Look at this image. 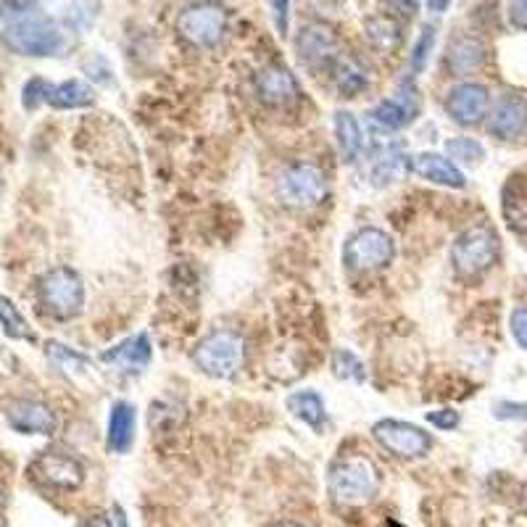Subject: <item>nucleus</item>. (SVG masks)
<instances>
[{"instance_id": "obj_10", "label": "nucleus", "mask_w": 527, "mask_h": 527, "mask_svg": "<svg viewBox=\"0 0 527 527\" xmlns=\"http://www.w3.org/2000/svg\"><path fill=\"white\" fill-rule=\"evenodd\" d=\"M377 446L398 459H422L433 448V438L419 425L401 422V419H380L372 427Z\"/></svg>"}, {"instance_id": "obj_26", "label": "nucleus", "mask_w": 527, "mask_h": 527, "mask_svg": "<svg viewBox=\"0 0 527 527\" xmlns=\"http://www.w3.org/2000/svg\"><path fill=\"white\" fill-rule=\"evenodd\" d=\"M335 138H338L340 159L346 164H354L359 159L361 148H364V135H361V127L354 114H348V111L335 114Z\"/></svg>"}, {"instance_id": "obj_23", "label": "nucleus", "mask_w": 527, "mask_h": 527, "mask_svg": "<svg viewBox=\"0 0 527 527\" xmlns=\"http://www.w3.org/2000/svg\"><path fill=\"white\" fill-rule=\"evenodd\" d=\"M364 35H367L369 45H372L377 53H383V56H393V53L401 48V43H404L401 22L390 14H380L367 19V24H364Z\"/></svg>"}, {"instance_id": "obj_43", "label": "nucleus", "mask_w": 527, "mask_h": 527, "mask_svg": "<svg viewBox=\"0 0 527 527\" xmlns=\"http://www.w3.org/2000/svg\"><path fill=\"white\" fill-rule=\"evenodd\" d=\"M114 514H116V525H119V527H130V522H127V514L122 512V506H116Z\"/></svg>"}, {"instance_id": "obj_18", "label": "nucleus", "mask_w": 527, "mask_h": 527, "mask_svg": "<svg viewBox=\"0 0 527 527\" xmlns=\"http://www.w3.org/2000/svg\"><path fill=\"white\" fill-rule=\"evenodd\" d=\"M135 430H138V412L130 401H116L109 412L106 427V443L114 454H127L135 446Z\"/></svg>"}, {"instance_id": "obj_37", "label": "nucleus", "mask_w": 527, "mask_h": 527, "mask_svg": "<svg viewBox=\"0 0 527 527\" xmlns=\"http://www.w3.org/2000/svg\"><path fill=\"white\" fill-rule=\"evenodd\" d=\"M272 16H275V27L280 35H288L290 27V0H269Z\"/></svg>"}, {"instance_id": "obj_39", "label": "nucleus", "mask_w": 527, "mask_h": 527, "mask_svg": "<svg viewBox=\"0 0 527 527\" xmlns=\"http://www.w3.org/2000/svg\"><path fill=\"white\" fill-rule=\"evenodd\" d=\"M388 8L401 19H412L414 14L419 11V0H385Z\"/></svg>"}, {"instance_id": "obj_11", "label": "nucleus", "mask_w": 527, "mask_h": 527, "mask_svg": "<svg viewBox=\"0 0 527 527\" xmlns=\"http://www.w3.org/2000/svg\"><path fill=\"white\" fill-rule=\"evenodd\" d=\"M296 51L301 64L309 66V69H333L340 56V40L330 24L314 22L301 29Z\"/></svg>"}, {"instance_id": "obj_21", "label": "nucleus", "mask_w": 527, "mask_h": 527, "mask_svg": "<svg viewBox=\"0 0 527 527\" xmlns=\"http://www.w3.org/2000/svg\"><path fill=\"white\" fill-rule=\"evenodd\" d=\"M409 164H412V159L406 156L404 148L398 143H388L385 148H380V153H377L375 161H372L369 177H372V182H375L377 188H385V185H393V182L401 180L404 172H412Z\"/></svg>"}, {"instance_id": "obj_3", "label": "nucleus", "mask_w": 527, "mask_h": 527, "mask_svg": "<svg viewBox=\"0 0 527 527\" xmlns=\"http://www.w3.org/2000/svg\"><path fill=\"white\" fill-rule=\"evenodd\" d=\"M195 367L203 375L214 377V380H230L243 369L246 361V340L235 330H217L193 348Z\"/></svg>"}, {"instance_id": "obj_13", "label": "nucleus", "mask_w": 527, "mask_h": 527, "mask_svg": "<svg viewBox=\"0 0 527 527\" xmlns=\"http://www.w3.org/2000/svg\"><path fill=\"white\" fill-rule=\"evenodd\" d=\"M419 114V95L414 85H406V90H398L393 98H385L369 111V119L377 130L383 132H398L404 130L406 124H412Z\"/></svg>"}, {"instance_id": "obj_32", "label": "nucleus", "mask_w": 527, "mask_h": 527, "mask_svg": "<svg viewBox=\"0 0 527 527\" xmlns=\"http://www.w3.org/2000/svg\"><path fill=\"white\" fill-rule=\"evenodd\" d=\"M98 8H101L98 0H74L69 14H66V24L77 29V32H85L87 27H93Z\"/></svg>"}, {"instance_id": "obj_30", "label": "nucleus", "mask_w": 527, "mask_h": 527, "mask_svg": "<svg viewBox=\"0 0 527 527\" xmlns=\"http://www.w3.org/2000/svg\"><path fill=\"white\" fill-rule=\"evenodd\" d=\"M333 372L335 377L340 380H351V383H364L367 380V367H364V361L354 354V351H348V348H335L333 351Z\"/></svg>"}, {"instance_id": "obj_28", "label": "nucleus", "mask_w": 527, "mask_h": 527, "mask_svg": "<svg viewBox=\"0 0 527 527\" xmlns=\"http://www.w3.org/2000/svg\"><path fill=\"white\" fill-rule=\"evenodd\" d=\"M0 325H3V333H6L8 338L29 340V343H35V333H32L29 322L22 317L19 306H16L14 301L6 296H0Z\"/></svg>"}, {"instance_id": "obj_4", "label": "nucleus", "mask_w": 527, "mask_h": 527, "mask_svg": "<svg viewBox=\"0 0 527 527\" xmlns=\"http://www.w3.org/2000/svg\"><path fill=\"white\" fill-rule=\"evenodd\" d=\"M499 259V235L488 224H475L456 238L451 248V264L456 277L477 280Z\"/></svg>"}, {"instance_id": "obj_2", "label": "nucleus", "mask_w": 527, "mask_h": 527, "mask_svg": "<svg viewBox=\"0 0 527 527\" xmlns=\"http://www.w3.org/2000/svg\"><path fill=\"white\" fill-rule=\"evenodd\" d=\"M327 488L338 506H364L380 491V472L369 456H346L333 464Z\"/></svg>"}, {"instance_id": "obj_1", "label": "nucleus", "mask_w": 527, "mask_h": 527, "mask_svg": "<svg viewBox=\"0 0 527 527\" xmlns=\"http://www.w3.org/2000/svg\"><path fill=\"white\" fill-rule=\"evenodd\" d=\"M0 40L11 53L32 58L56 56L64 48V35L51 16L45 14H22L14 22L6 24L0 32Z\"/></svg>"}, {"instance_id": "obj_12", "label": "nucleus", "mask_w": 527, "mask_h": 527, "mask_svg": "<svg viewBox=\"0 0 527 527\" xmlns=\"http://www.w3.org/2000/svg\"><path fill=\"white\" fill-rule=\"evenodd\" d=\"M488 106H491V93L488 87L477 85V82H462L448 90L446 111L456 124L462 127H475L488 116Z\"/></svg>"}, {"instance_id": "obj_45", "label": "nucleus", "mask_w": 527, "mask_h": 527, "mask_svg": "<svg viewBox=\"0 0 527 527\" xmlns=\"http://www.w3.org/2000/svg\"><path fill=\"white\" fill-rule=\"evenodd\" d=\"M525 512H527V488H525Z\"/></svg>"}, {"instance_id": "obj_20", "label": "nucleus", "mask_w": 527, "mask_h": 527, "mask_svg": "<svg viewBox=\"0 0 527 527\" xmlns=\"http://www.w3.org/2000/svg\"><path fill=\"white\" fill-rule=\"evenodd\" d=\"M485 58H488V48H485L483 40L475 35H462L448 45L446 66L451 74L464 77V74L477 72L485 64Z\"/></svg>"}, {"instance_id": "obj_38", "label": "nucleus", "mask_w": 527, "mask_h": 527, "mask_svg": "<svg viewBox=\"0 0 527 527\" xmlns=\"http://www.w3.org/2000/svg\"><path fill=\"white\" fill-rule=\"evenodd\" d=\"M509 22L527 32V0H512L509 3Z\"/></svg>"}, {"instance_id": "obj_36", "label": "nucleus", "mask_w": 527, "mask_h": 527, "mask_svg": "<svg viewBox=\"0 0 527 527\" xmlns=\"http://www.w3.org/2000/svg\"><path fill=\"white\" fill-rule=\"evenodd\" d=\"M509 327H512L514 340L520 343V348L527 351V306H520V309L512 311V317H509Z\"/></svg>"}, {"instance_id": "obj_19", "label": "nucleus", "mask_w": 527, "mask_h": 527, "mask_svg": "<svg viewBox=\"0 0 527 527\" xmlns=\"http://www.w3.org/2000/svg\"><path fill=\"white\" fill-rule=\"evenodd\" d=\"M153 359V348H151V338L145 333L132 335V338L116 343L114 348L103 351L101 361L106 364H114V367L130 369V372H143Z\"/></svg>"}, {"instance_id": "obj_29", "label": "nucleus", "mask_w": 527, "mask_h": 527, "mask_svg": "<svg viewBox=\"0 0 527 527\" xmlns=\"http://www.w3.org/2000/svg\"><path fill=\"white\" fill-rule=\"evenodd\" d=\"M45 356H48L58 369L72 372V375H82V372L90 369V359H87V356L77 354L74 348L64 346V343H58V340H48V343H45Z\"/></svg>"}, {"instance_id": "obj_9", "label": "nucleus", "mask_w": 527, "mask_h": 527, "mask_svg": "<svg viewBox=\"0 0 527 527\" xmlns=\"http://www.w3.org/2000/svg\"><path fill=\"white\" fill-rule=\"evenodd\" d=\"M327 174L311 161H298L280 177V198L296 209H311L325 201Z\"/></svg>"}, {"instance_id": "obj_8", "label": "nucleus", "mask_w": 527, "mask_h": 527, "mask_svg": "<svg viewBox=\"0 0 527 527\" xmlns=\"http://www.w3.org/2000/svg\"><path fill=\"white\" fill-rule=\"evenodd\" d=\"M27 475L48 491H77L85 483V467L69 451L48 448L29 462Z\"/></svg>"}, {"instance_id": "obj_33", "label": "nucleus", "mask_w": 527, "mask_h": 527, "mask_svg": "<svg viewBox=\"0 0 527 527\" xmlns=\"http://www.w3.org/2000/svg\"><path fill=\"white\" fill-rule=\"evenodd\" d=\"M433 45H435V29L433 27H425V29H422V35L417 37V43H414L412 56H409V64H412V72L414 74H419L427 66V61H430V51H433Z\"/></svg>"}, {"instance_id": "obj_27", "label": "nucleus", "mask_w": 527, "mask_h": 527, "mask_svg": "<svg viewBox=\"0 0 527 527\" xmlns=\"http://www.w3.org/2000/svg\"><path fill=\"white\" fill-rule=\"evenodd\" d=\"M504 219L517 232H527V185L520 180L504 188Z\"/></svg>"}, {"instance_id": "obj_47", "label": "nucleus", "mask_w": 527, "mask_h": 527, "mask_svg": "<svg viewBox=\"0 0 527 527\" xmlns=\"http://www.w3.org/2000/svg\"><path fill=\"white\" fill-rule=\"evenodd\" d=\"M0 190H3V177H0Z\"/></svg>"}, {"instance_id": "obj_7", "label": "nucleus", "mask_w": 527, "mask_h": 527, "mask_svg": "<svg viewBox=\"0 0 527 527\" xmlns=\"http://www.w3.org/2000/svg\"><path fill=\"white\" fill-rule=\"evenodd\" d=\"M174 24H177V32L185 43L195 45V48H214L227 35L230 16L219 3L203 0V3L182 8Z\"/></svg>"}, {"instance_id": "obj_46", "label": "nucleus", "mask_w": 527, "mask_h": 527, "mask_svg": "<svg viewBox=\"0 0 527 527\" xmlns=\"http://www.w3.org/2000/svg\"><path fill=\"white\" fill-rule=\"evenodd\" d=\"M390 527H401V525H398V522H390Z\"/></svg>"}, {"instance_id": "obj_6", "label": "nucleus", "mask_w": 527, "mask_h": 527, "mask_svg": "<svg viewBox=\"0 0 527 527\" xmlns=\"http://www.w3.org/2000/svg\"><path fill=\"white\" fill-rule=\"evenodd\" d=\"M396 259V243L380 227H361L343 246V264L348 272L364 275L388 267Z\"/></svg>"}, {"instance_id": "obj_41", "label": "nucleus", "mask_w": 527, "mask_h": 527, "mask_svg": "<svg viewBox=\"0 0 527 527\" xmlns=\"http://www.w3.org/2000/svg\"><path fill=\"white\" fill-rule=\"evenodd\" d=\"M80 527H116V525L111 522V517H106V514H93V517L82 520Z\"/></svg>"}, {"instance_id": "obj_44", "label": "nucleus", "mask_w": 527, "mask_h": 527, "mask_svg": "<svg viewBox=\"0 0 527 527\" xmlns=\"http://www.w3.org/2000/svg\"><path fill=\"white\" fill-rule=\"evenodd\" d=\"M269 527H304V525H298V522L293 520H280V522H272Z\"/></svg>"}, {"instance_id": "obj_14", "label": "nucleus", "mask_w": 527, "mask_h": 527, "mask_svg": "<svg viewBox=\"0 0 527 527\" xmlns=\"http://www.w3.org/2000/svg\"><path fill=\"white\" fill-rule=\"evenodd\" d=\"M256 93L267 106H288L301 95V85H298L296 74L290 72L288 66L269 64L256 74Z\"/></svg>"}, {"instance_id": "obj_25", "label": "nucleus", "mask_w": 527, "mask_h": 527, "mask_svg": "<svg viewBox=\"0 0 527 527\" xmlns=\"http://www.w3.org/2000/svg\"><path fill=\"white\" fill-rule=\"evenodd\" d=\"M93 101H95L93 87L82 80L58 82V85L51 87V95H48V106L61 111L87 109V106H93Z\"/></svg>"}, {"instance_id": "obj_5", "label": "nucleus", "mask_w": 527, "mask_h": 527, "mask_svg": "<svg viewBox=\"0 0 527 527\" xmlns=\"http://www.w3.org/2000/svg\"><path fill=\"white\" fill-rule=\"evenodd\" d=\"M37 298L53 319H74L85 309V285L80 275L69 267H56L45 272L37 282Z\"/></svg>"}, {"instance_id": "obj_40", "label": "nucleus", "mask_w": 527, "mask_h": 527, "mask_svg": "<svg viewBox=\"0 0 527 527\" xmlns=\"http://www.w3.org/2000/svg\"><path fill=\"white\" fill-rule=\"evenodd\" d=\"M496 417L499 419H527V404H504L496 406Z\"/></svg>"}, {"instance_id": "obj_24", "label": "nucleus", "mask_w": 527, "mask_h": 527, "mask_svg": "<svg viewBox=\"0 0 527 527\" xmlns=\"http://www.w3.org/2000/svg\"><path fill=\"white\" fill-rule=\"evenodd\" d=\"M288 412L296 419H301L304 425H309L311 430H317V433L325 430L327 409L317 390H298V393H290Z\"/></svg>"}, {"instance_id": "obj_31", "label": "nucleus", "mask_w": 527, "mask_h": 527, "mask_svg": "<svg viewBox=\"0 0 527 527\" xmlns=\"http://www.w3.org/2000/svg\"><path fill=\"white\" fill-rule=\"evenodd\" d=\"M446 156L454 164H477L485 159V148L472 138H454L446 143Z\"/></svg>"}, {"instance_id": "obj_34", "label": "nucleus", "mask_w": 527, "mask_h": 527, "mask_svg": "<svg viewBox=\"0 0 527 527\" xmlns=\"http://www.w3.org/2000/svg\"><path fill=\"white\" fill-rule=\"evenodd\" d=\"M51 82L40 80V77H35V80H29L27 85H24V93H22V101L24 106H27L29 111L37 109L40 103H48V95H51Z\"/></svg>"}, {"instance_id": "obj_35", "label": "nucleus", "mask_w": 527, "mask_h": 527, "mask_svg": "<svg viewBox=\"0 0 527 527\" xmlns=\"http://www.w3.org/2000/svg\"><path fill=\"white\" fill-rule=\"evenodd\" d=\"M427 422L443 430V433H448V430H456L462 425V417H459L456 409H438V412H427Z\"/></svg>"}, {"instance_id": "obj_22", "label": "nucleus", "mask_w": 527, "mask_h": 527, "mask_svg": "<svg viewBox=\"0 0 527 527\" xmlns=\"http://www.w3.org/2000/svg\"><path fill=\"white\" fill-rule=\"evenodd\" d=\"M330 72H333V82L343 98H359V95L369 87L367 66L361 64L359 58H354V56L340 53L338 61H335Z\"/></svg>"}, {"instance_id": "obj_16", "label": "nucleus", "mask_w": 527, "mask_h": 527, "mask_svg": "<svg viewBox=\"0 0 527 527\" xmlns=\"http://www.w3.org/2000/svg\"><path fill=\"white\" fill-rule=\"evenodd\" d=\"M6 419L11 430L22 435H51L56 430V412L43 401L22 398L6 409Z\"/></svg>"}, {"instance_id": "obj_42", "label": "nucleus", "mask_w": 527, "mask_h": 527, "mask_svg": "<svg viewBox=\"0 0 527 527\" xmlns=\"http://www.w3.org/2000/svg\"><path fill=\"white\" fill-rule=\"evenodd\" d=\"M425 3L430 14H443V11H448V6H451V0H425Z\"/></svg>"}, {"instance_id": "obj_15", "label": "nucleus", "mask_w": 527, "mask_h": 527, "mask_svg": "<svg viewBox=\"0 0 527 527\" xmlns=\"http://www.w3.org/2000/svg\"><path fill=\"white\" fill-rule=\"evenodd\" d=\"M527 130V101L522 95H501L488 116V132L499 140H517Z\"/></svg>"}, {"instance_id": "obj_17", "label": "nucleus", "mask_w": 527, "mask_h": 527, "mask_svg": "<svg viewBox=\"0 0 527 527\" xmlns=\"http://www.w3.org/2000/svg\"><path fill=\"white\" fill-rule=\"evenodd\" d=\"M409 169H412L417 177H422V180L433 182V185H443V188L462 190L464 185H467V177H464L462 169L456 167L448 156H441V153H417L412 159V164H409Z\"/></svg>"}]
</instances>
